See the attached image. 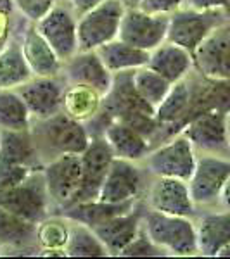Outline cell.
Here are the masks:
<instances>
[{"label": "cell", "mask_w": 230, "mask_h": 259, "mask_svg": "<svg viewBox=\"0 0 230 259\" xmlns=\"http://www.w3.org/2000/svg\"><path fill=\"white\" fill-rule=\"evenodd\" d=\"M180 132L190 140L198 154L230 156L227 112L225 111L210 109L199 112L183 124Z\"/></svg>", "instance_id": "7c38bea8"}, {"label": "cell", "mask_w": 230, "mask_h": 259, "mask_svg": "<svg viewBox=\"0 0 230 259\" xmlns=\"http://www.w3.org/2000/svg\"><path fill=\"white\" fill-rule=\"evenodd\" d=\"M30 133L44 164L64 154L82 156L92 139L85 123L69 118L62 111L50 118L33 121Z\"/></svg>", "instance_id": "6da1fadb"}, {"label": "cell", "mask_w": 230, "mask_h": 259, "mask_svg": "<svg viewBox=\"0 0 230 259\" xmlns=\"http://www.w3.org/2000/svg\"><path fill=\"white\" fill-rule=\"evenodd\" d=\"M147 66L170 83H177L194 71V59L189 50L165 40L161 45L150 50Z\"/></svg>", "instance_id": "603a6c76"}, {"label": "cell", "mask_w": 230, "mask_h": 259, "mask_svg": "<svg viewBox=\"0 0 230 259\" xmlns=\"http://www.w3.org/2000/svg\"><path fill=\"white\" fill-rule=\"evenodd\" d=\"M42 171L52 202V212L69 207L82 185V157L78 154H64L45 162Z\"/></svg>", "instance_id": "9c48e42d"}, {"label": "cell", "mask_w": 230, "mask_h": 259, "mask_svg": "<svg viewBox=\"0 0 230 259\" xmlns=\"http://www.w3.org/2000/svg\"><path fill=\"white\" fill-rule=\"evenodd\" d=\"M149 173L140 162L114 157L100 187L97 200L109 204H127L144 199L149 185Z\"/></svg>", "instance_id": "8992f818"}, {"label": "cell", "mask_w": 230, "mask_h": 259, "mask_svg": "<svg viewBox=\"0 0 230 259\" xmlns=\"http://www.w3.org/2000/svg\"><path fill=\"white\" fill-rule=\"evenodd\" d=\"M142 214H144V200L132 211L118 214L95 227V233L111 256H120V252L139 235L142 230Z\"/></svg>", "instance_id": "7402d4cb"}, {"label": "cell", "mask_w": 230, "mask_h": 259, "mask_svg": "<svg viewBox=\"0 0 230 259\" xmlns=\"http://www.w3.org/2000/svg\"><path fill=\"white\" fill-rule=\"evenodd\" d=\"M218 207L230 211V178H228V182L225 183L223 190H221V195H220V200H218Z\"/></svg>", "instance_id": "74e56055"}, {"label": "cell", "mask_w": 230, "mask_h": 259, "mask_svg": "<svg viewBox=\"0 0 230 259\" xmlns=\"http://www.w3.org/2000/svg\"><path fill=\"white\" fill-rule=\"evenodd\" d=\"M69 235V220L59 212H52L36 225V244L40 256L66 257V242Z\"/></svg>", "instance_id": "83f0119b"}, {"label": "cell", "mask_w": 230, "mask_h": 259, "mask_svg": "<svg viewBox=\"0 0 230 259\" xmlns=\"http://www.w3.org/2000/svg\"><path fill=\"white\" fill-rule=\"evenodd\" d=\"M66 4L76 12V16L80 18L82 14H85V12L92 11L94 7H97L99 4H102L104 0H64Z\"/></svg>", "instance_id": "8d00e7d4"}, {"label": "cell", "mask_w": 230, "mask_h": 259, "mask_svg": "<svg viewBox=\"0 0 230 259\" xmlns=\"http://www.w3.org/2000/svg\"><path fill=\"white\" fill-rule=\"evenodd\" d=\"M183 7L196 11H230V0H183Z\"/></svg>", "instance_id": "d590c367"}, {"label": "cell", "mask_w": 230, "mask_h": 259, "mask_svg": "<svg viewBox=\"0 0 230 259\" xmlns=\"http://www.w3.org/2000/svg\"><path fill=\"white\" fill-rule=\"evenodd\" d=\"M97 54L104 64H106V68L112 74H116L127 73V71H135L147 66L150 52L142 50L139 47H133V45L127 44V41L116 38L109 41V44L99 47Z\"/></svg>", "instance_id": "d4e9b609"}, {"label": "cell", "mask_w": 230, "mask_h": 259, "mask_svg": "<svg viewBox=\"0 0 230 259\" xmlns=\"http://www.w3.org/2000/svg\"><path fill=\"white\" fill-rule=\"evenodd\" d=\"M145 207L171 216H187L194 218L198 214L194 200H192L189 182L180 178L150 177L147 190L144 194Z\"/></svg>", "instance_id": "30bf717a"}, {"label": "cell", "mask_w": 230, "mask_h": 259, "mask_svg": "<svg viewBox=\"0 0 230 259\" xmlns=\"http://www.w3.org/2000/svg\"><path fill=\"white\" fill-rule=\"evenodd\" d=\"M104 95L97 90L83 85H68L62 99V112L69 118L89 124L92 119H95L102 107Z\"/></svg>", "instance_id": "484cf974"}, {"label": "cell", "mask_w": 230, "mask_h": 259, "mask_svg": "<svg viewBox=\"0 0 230 259\" xmlns=\"http://www.w3.org/2000/svg\"><path fill=\"white\" fill-rule=\"evenodd\" d=\"M35 26L62 62L71 59L80 50L78 16L64 0H59L54 6V9L45 18H42Z\"/></svg>", "instance_id": "8fae6325"}, {"label": "cell", "mask_w": 230, "mask_h": 259, "mask_svg": "<svg viewBox=\"0 0 230 259\" xmlns=\"http://www.w3.org/2000/svg\"><path fill=\"white\" fill-rule=\"evenodd\" d=\"M0 256H2V244H0Z\"/></svg>", "instance_id": "7bdbcfd3"}, {"label": "cell", "mask_w": 230, "mask_h": 259, "mask_svg": "<svg viewBox=\"0 0 230 259\" xmlns=\"http://www.w3.org/2000/svg\"><path fill=\"white\" fill-rule=\"evenodd\" d=\"M142 228L149 239L173 257L199 256L194 218L171 216L145 207L142 214Z\"/></svg>", "instance_id": "7a4b0ae2"}, {"label": "cell", "mask_w": 230, "mask_h": 259, "mask_svg": "<svg viewBox=\"0 0 230 259\" xmlns=\"http://www.w3.org/2000/svg\"><path fill=\"white\" fill-rule=\"evenodd\" d=\"M168 18L170 16L150 14L140 7H127L121 18L118 38L150 52L166 40Z\"/></svg>", "instance_id": "4fadbf2b"}, {"label": "cell", "mask_w": 230, "mask_h": 259, "mask_svg": "<svg viewBox=\"0 0 230 259\" xmlns=\"http://www.w3.org/2000/svg\"><path fill=\"white\" fill-rule=\"evenodd\" d=\"M194 71L215 81H230V23L213 30L192 52Z\"/></svg>", "instance_id": "5bb4252c"}, {"label": "cell", "mask_w": 230, "mask_h": 259, "mask_svg": "<svg viewBox=\"0 0 230 259\" xmlns=\"http://www.w3.org/2000/svg\"><path fill=\"white\" fill-rule=\"evenodd\" d=\"M127 7L120 0H104L97 7L78 18L80 50H97L118 38L120 24Z\"/></svg>", "instance_id": "ba28073f"}, {"label": "cell", "mask_w": 230, "mask_h": 259, "mask_svg": "<svg viewBox=\"0 0 230 259\" xmlns=\"http://www.w3.org/2000/svg\"><path fill=\"white\" fill-rule=\"evenodd\" d=\"M139 7L150 12V14L170 16L171 12L183 7V0H140Z\"/></svg>", "instance_id": "e575fe53"}, {"label": "cell", "mask_w": 230, "mask_h": 259, "mask_svg": "<svg viewBox=\"0 0 230 259\" xmlns=\"http://www.w3.org/2000/svg\"><path fill=\"white\" fill-rule=\"evenodd\" d=\"M0 244H2V250L39 245L36 244V223H31L0 206Z\"/></svg>", "instance_id": "f1b7e54d"}, {"label": "cell", "mask_w": 230, "mask_h": 259, "mask_svg": "<svg viewBox=\"0 0 230 259\" xmlns=\"http://www.w3.org/2000/svg\"><path fill=\"white\" fill-rule=\"evenodd\" d=\"M99 135L106 139L114 157H120V159L142 162L152 149V144L147 137H144L139 130L118 119L107 121Z\"/></svg>", "instance_id": "44dd1931"}, {"label": "cell", "mask_w": 230, "mask_h": 259, "mask_svg": "<svg viewBox=\"0 0 230 259\" xmlns=\"http://www.w3.org/2000/svg\"><path fill=\"white\" fill-rule=\"evenodd\" d=\"M59 0H12L14 11L21 19L36 24L54 9Z\"/></svg>", "instance_id": "d6a6232c"}, {"label": "cell", "mask_w": 230, "mask_h": 259, "mask_svg": "<svg viewBox=\"0 0 230 259\" xmlns=\"http://www.w3.org/2000/svg\"><path fill=\"white\" fill-rule=\"evenodd\" d=\"M18 35L23 56L30 66L33 76H57V74H61L62 61L57 57L49 41L40 35L35 24L21 19Z\"/></svg>", "instance_id": "ac0fdd59"}, {"label": "cell", "mask_w": 230, "mask_h": 259, "mask_svg": "<svg viewBox=\"0 0 230 259\" xmlns=\"http://www.w3.org/2000/svg\"><path fill=\"white\" fill-rule=\"evenodd\" d=\"M132 81L140 97L144 99L149 106H152L154 109L163 102V99L166 97L168 90L171 89V85H173V83H170L166 78H163L160 73L150 69L149 66H144V68L132 71Z\"/></svg>", "instance_id": "1f68e13d"}, {"label": "cell", "mask_w": 230, "mask_h": 259, "mask_svg": "<svg viewBox=\"0 0 230 259\" xmlns=\"http://www.w3.org/2000/svg\"><path fill=\"white\" fill-rule=\"evenodd\" d=\"M165 256H168V254L161 247H158V245L149 239L147 233L144 232V228H142L139 232V235L121 250L118 257H165Z\"/></svg>", "instance_id": "836d02e7"}, {"label": "cell", "mask_w": 230, "mask_h": 259, "mask_svg": "<svg viewBox=\"0 0 230 259\" xmlns=\"http://www.w3.org/2000/svg\"><path fill=\"white\" fill-rule=\"evenodd\" d=\"M230 178V156L221 154H198L196 168L189 178L192 200L198 211L218 207L225 183Z\"/></svg>", "instance_id": "5b68a950"}, {"label": "cell", "mask_w": 230, "mask_h": 259, "mask_svg": "<svg viewBox=\"0 0 230 259\" xmlns=\"http://www.w3.org/2000/svg\"><path fill=\"white\" fill-rule=\"evenodd\" d=\"M33 118L16 90H0V132H26Z\"/></svg>", "instance_id": "4dcf8cb0"}, {"label": "cell", "mask_w": 230, "mask_h": 259, "mask_svg": "<svg viewBox=\"0 0 230 259\" xmlns=\"http://www.w3.org/2000/svg\"><path fill=\"white\" fill-rule=\"evenodd\" d=\"M82 185L73 204L97 200L114 154L102 135H92L89 147L82 154ZM71 204V206H73ZM64 211V209H62Z\"/></svg>", "instance_id": "2e32d148"}, {"label": "cell", "mask_w": 230, "mask_h": 259, "mask_svg": "<svg viewBox=\"0 0 230 259\" xmlns=\"http://www.w3.org/2000/svg\"><path fill=\"white\" fill-rule=\"evenodd\" d=\"M227 130H228V152H230V111L227 112Z\"/></svg>", "instance_id": "b9f144b4"}, {"label": "cell", "mask_w": 230, "mask_h": 259, "mask_svg": "<svg viewBox=\"0 0 230 259\" xmlns=\"http://www.w3.org/2000/svg\"><path fill=\"white\" fill-rule=\"evenodd\" d=\"M196 161L198 152L194 145L182 132H178L150 149L140 164L149 173V177L180 178L189 182L196 168Z\"/></svg>", "instance_id": "3957f363"}, {"label": "cell", "mask_w": 230, "mask_h": 259, "mask_svg": "<svg viewBox=\"0 0 230 259\" xmlns=\"http://www.w3.org/2000/svg\"><path fill=\"white\" fill-rule=\"evenodd\" d=\"M0 11L16 12V11H14V4H12V0H0Z\"/></svg>", "instance_id": "f35d334b"}, {"label": "cell", "mask_w": 230, "mask_h": 259, "mask_svg": "<svg viewBox=\"0 0 230 259\" xmlns=\"http://www.w3.org/2000/svg\"><path fill=\"white\" fill-rule=\"evenodd\" d=\"M0 206L36 225L49 214H52V202H50L42 168L30 173L12 189L2 192Z\"/></svg>", "instance_id": "52a82bcc"}, {"label": "cell", "mask_w": 230, "mask_h": 259, "mask_svg": "<svg viewBox=\"0 0 230 259\" xmlns=\"http://www.w3.org/2000/svg\"><path fill=\"white\" fill-rule=\"evenodd\" d=\"M198 252L204 257H216L230 244V211L221 207L198 211L194 216Z\"/></svg>", "instance_id": "d6986e66"}, {"label": "cell", "mask_w": 230, "mask_h": 259, "mask_svg": "<svg viewBox=\"0 0 230 259\" xmlns=\"http://www.w3.org/2000/svg\"><path fill=\"white\" fill-rule=\"evenodd\" d=\"M21 23V18H19ZM19 24L9 44L0 50V90H16L33 78V73L21 50Z\"/></svg>", "instance_id": "cb8c5ba5"}, {"label": "cell", "mask_w": 230, "mask_h": 259, "mask_svg": "<svg viewBox=\"0 0 230 259\" xmlns=\"http://www.w3.org/2000/svg\"><path fill=\"white\" fill-rule=\"evenodd\" d=\"M216 257H230V244L225 245V247L218 252V256H216Z\"/></svg>", "instance_id": "60d3db41"}, {"label": "cell", "mask_w": 230, "mask_h": 259, "mask_svg": "<svg viewBox=\"0 0 230 259\" xmlns=\"http://www.w3.org/2000/svg\"><path fill=\"white\" fill-rule=\"evenodd\" d=\"M66 257H111L94 228L69 220V235L66 242Z\"/></svg>", "instance_id": "f546056e"}, {"label": "cell", "mask_w": 230, "mask_h": 259, "mask_svg": "<svg viewBox=\"0 0 230 259\" xmlns=\"http://www.w3.org/2000/svg\"><path fill=\"white\" fill-rule=\"evenodd\" d=\"M194 71L187 78L171 85L166 97L156 107V119L166 128L168 135H175L190 119L192 92H194Z\"/></svg>", "instance_id": "ffe728a7"}, {"label": "cell", "mask_w": 230, "mask_h": 259, "mask_svg": "<svg viewBox=\"0 0 230 259\" xmlns=\"http://www.w3.org/2000/svg\"><path fill=\"white\" fill-rule=\"evenodd\" d=\"M139 204L140 200H137V202H127V204H109V202H102V200H89V202L73 204V206L66 207L64 211H61L59 214L66 216L68 220L89 225L90 228H95L99 225H102L104 221L114 218V216L132 211Z\"/></svg>", "instance_id": "4316f807"}, {"label": "cell", "mask_w": 230, "mask_h": 259, "mask_svg": "<svg viewBox=\"0 0 230 259\" xmlns=\"http://www.w3.org/2000/svg\"><path fill=\"white\" fill-rule=\"evenodd\" d=\"M68 83L61 74L57 76H33L16 89L24 100L33 121L45 119L62 111V99Z\"/></svg>", "instance_id": "9a60e30c"}, {"label": "cell", "mask_w": 230, "mask_h": 259, "mask_svg": "<svg viewBox=\"0 0 230 259\" xmlns=\"http://www.w3.org/2000/svg\"><path fill=\"white\" fill-rule=\"evenodd\" d=\"M61 76L68 85H83L106 95L111 90L114 74L106 68L97 50H78L71 59L62 62Z\"/></svg>", "instance_id": "e0dca14e"}, {"label": "cell", "mask_w": 230, "mask_h": 259, "mask_svg": "<svg viewBox=\"0 0 230 259\" xmlns=\"http://www.w3.org/2000/svg\"><path fill=\"white\" fill-rule=\"evenodd\" d=\"M227 23H230V11H196L180 7L170 14L166 40L180 45L192 54L213 30Z\"/></svg>", "instance_id": "277c9868"}, {"label": "cell", "mask_w": 230, "mask_h": 259, "mask_svg": "<svg viewBox=\"0 0 230 259\" xmlns=\"http://www.w3.org/2000/svg\"><path fill=\"white\" fill-rule=\"evenodd\" d=\"M125 7H139L140 0H120Z\"/></svg>", "instance_id": "ab89813d"}]
</instances>
